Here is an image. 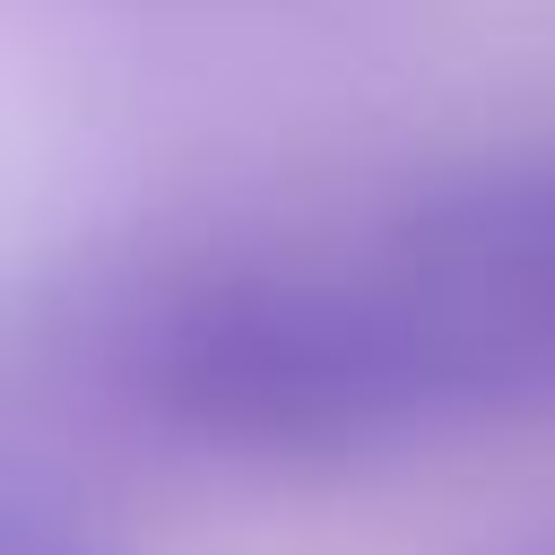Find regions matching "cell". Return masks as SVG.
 I'll return each mask as SVG.
<instances>
[{"mask_svg":"<svg viewBox=\"0 0 555 555\" xmlns=\"http://www.w3.org/2000/svg\"><path fill=\"white\" fill-rule=\"evenodd\" d=\"M139 390L234 451H364L468 416V382L399 269H225L147 312Z\"/></svg>","mask_w":555,"mask_h":555,"instance_id":"6da1fadb","label":"cell"},{"mask_svg":"<svg viewBox=\"0 0 555 555\" xmlns=\"http://www.w3.org/2000/svg\"><path fill=\"white\" fill-rule=\"evenodd\" d=\"M0 555H113V529L95 520V503L52 477L35 451H17L0 468Z\"/></svg>","mask_w":555,"mask_h":555,"instance_id":"7a4b0ae2","label":"cell"}]
</instances>
